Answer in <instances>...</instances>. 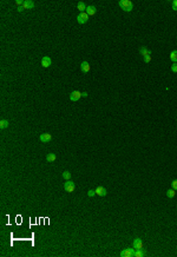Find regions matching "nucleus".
Returning a JSON list of instances; mask_svg holds the SVG:
<instances>
[{
	"label": "nucleus",
	"mask_w": 177,
	"mask_h": 257,
	"mask_svg": "<svg viewBox=\"0 0 177 257\" xmlns=\"http://www.w3.org/2000/svg\"><path fill=\"white\" fill-rule=\"evenodd\" d=\"M87 20H88V14L86 12L80 13V14L77 17V21H78L79 24H81V25L86 24V22H87Z\"/></svg>",
	"instance_id": "4"
},
{
	"label": "nucleus",
	"mask_w": 177,
	"mask_h": 257,
	"mask_svg": "<svg viewBox=\"0 0 177 257\" xmlns=\"http://www.w3.org/2000/svg\"><path fill=\"white\" fill-rule=\"evenodd\" d=\"M15 4H17V6H19V7H20V6L24 5V1H22V0H17V1H15Z\"/></svg>",
	"instance_id": "26"
},
{
	"label": "nucleus",
	"mask_w": 177,
	"mask_h": 257,
	"mask_svg": "<svg viewBox=\"0 0 177 257\" xmlns=\"http://www.w3.org/2000/svg\"><path fill=\"white\" fill-rule=\"evenodd\" d=\"M39 139H40V142H43V143H49L52 140V136L50 135V133H43V135H40Z\"/></svg>",
	"instance_id": "9"
},
{
	"label": "nucleus",
	"mask_w": 177,
	"mask_h": 257,
	"mask_svg": "<svg viewBox=\"0 0 177 257\" xmlns=\"http://www.w3.org/2000/svg\"><path fill=\"white\" fill-rule=\"evenodd\" d=\"M22 7H24V10H32L34 7V3H33L32 0H25Z\"/></svg>",
	"instance_id": "11"
},
{
	"label": "nucleus",
	"mask_w": 177,
	"mask_h": 257,
	"mask_svg": "<svg viewBox=\"0 0 177 257\" xmlns=\"http://www.w3.org/2000/svg\"><path fill=\"white\" fill-rule=\"evenodd\" d=\"M22 11H24V7H22V6L18 7V12H22Z\"/></svg>",
	"instance_id": "27"
},
{
	"label": "nucleus",
	"mask_w": 177,
	"mask_h": 257,
	"mask_svg": "<svg viewBox=\"0 0 177 257\" xmlns=\"http://www.w3.org/2000/svg\"><path fill=\"white\" fill-rule=\"evenodd\" d=\"M63 178L66 179V181H70V178H71V172L70 171H64L63 172Z\"/></svg>",
	"instance_id": "20"
},
{
	"label": "nucleus",
	"mask_w": 177,
	"mask_h": 257,
	"mask_svg": "<svg viewBox=\"0 0 177 257\" xmlns=\"http://www.w3.org/2000/svg\"><path fill=\"white\" fill-rule=\"evenodd\" d=\"M10 125V123H8V120H6V119H1L0 120V129H6V127Z\"/></svg>",
	"instance_id": "18"
},
{
	"label": "nucleus",
	"mask_w": 177,
	"mask_h": 257,
	"mask_svg": "<svg viewBox=\"0 0 177 257\" xmlns=\"http://www.w3.org/2000/svg\"><path fill=\"white\" fill-rule=\"evenodd\" d=\"M135 251L136 250L133 248H126L123 251H121V256L122 257H133L135 256Z\"/></svg>",
	"instance_id": "3"
},
{
	"label": "nucleus",
	"mask_w": 177,
	"mask_h": 257,
	"mask_svg": "<svg viewBox=\"0 0 177 257\" xmlns=\"http://www.w3.org/2000/svg\"><path fill=\"white\" fill-rule=\"evenodd\" d=\"M171 188L174 189V190H177V179H174V181L171 182Z\"/></svg>",
	"instance_id": "23"
},
{
	"label": "nucleus",
	"mask_w": 177,
	"mask_h": 257,
	"mask_svg": "<svg viewBox=\"0 0 177 257\" xmlns=\"http://www.w3.org/2000/svg\"><path fill=\"white\" fill-rule=\"evenodd\" d=\"M118 5L121 6V8L123 11H125V12H131L133 8V4L131 3L130 0H121L118 3Z\"/></svg>",
	"instance_id": "1"
},
{
	"label": "nucleus",
	"mask_w": 177,
	"mask_h": 257,
	"mask_svg": "<svg viewBox=\"0 0 177 257\" xmlns=\"http://www.w3.org/2000/svg\"><path fill=\"white\" fill-rule=\"evenodd\" d=\"M172 10H174V11H177V0H174V1H172Z\"/></svg>",
	"instance_id": "25"
},
{
	"label": "nucleus",
	"mask_w": 177,
	"mask_h": 257,
	"mask_svg": "<svg viewBox=\"0 0 177 257\" xmlns=\"http://www.w3.org/2000/svg\"><path fill=\"white\" fill-rule=\"evenodd\" d=\"M87 196L88 197H95L96 196V190H88L87 191Z\"/></svg>",
	"instance_id": "21"
},
{
	"label": "nucleus",
	"mask_w": 177,
	"mask_h": 257,
	"mask_svg": "<svg viewBox=\"0 0 177 257\" xmlns=\"http://www.w3.org/2000/svg\"><path fill=\"white\" fill-rule=\"evenodd\" d=\"M81 97H83V95H81V92H79V91H72L71 94H70V100L77 101V100H79Z\"/></svg>",
	"instance_id": "5"
},
{
	"label": "nucleus",
	"mask_w": 177,
	"mask_h": 257,
	"mask_svg": "<svg viewBox=\"0 0 177 257\" xmlns=\"http://www.w3.org/2000/svg\"><path fill=\"white\" fill-rule=\"evenodd\" d=\"M144 256H146V250H145L144 248L138 249L135 251V257H144Z\"/></svg>",
	"instance_id": "12"
},
{
	"label": "nucleus",
	"mask_w": 177,
	"mask_h": 257,
	"mask_svg": "<svg viewBox=\"0 0 177 257\" xmlns=\"http://www.w3.org/2000/svg\"><path fill=\"white\" fill-rule=\"evenodd\" d=\"M80 70H81V72H84V73H87V72H90V70H91V66H90V64H88L87 61H83V63L80 64Z\"/></svg>",
	"instance_id": "7"
},
{
	"label": "nucleus",
	"mask_w": 177,
	"mask_h": 257,
	"mask_svg": "<svg viewBox=\"0 0 177 257\" xmlns=\"http://www.w3.org/2000/svg\"><path fill=\"white\" fill-rule=\"evenodd\" d=\"M171 71L174 72V73H177V63H174L171 65Z\"/></svg>",
	"instance_id": "22"
},
{
	"label": "nucleus",
	"mask_w": 177,
	"mask_h": 257,
	"mask_svg": "<svg viewBox=\"0 0 177 257\" xmlns=\"http://www.w3.org/2000/svg\"><path fill=\"white\" fill-rule=\"evenodd\" d=\"M139 53L142 54L143 58H144V57H146V56H150L151 52H150V50H148L145 46H142V47L139 49Z\"/></svg>",
	"instance_id": "13"
},
{
	"label": "nucleus",
	"mask_w": 177,
	"mask_h": 257,
	"mask_svg": "<svg viewBox=\"0 0 177 257\" xmlns=\"http://www.w3.org/2000/svg\"><path fill=\"white\" fill-rule=\"evenodd\" d=\"M167 196H168V198H174L175 196H176V190H174V189H168V191H167Z\"/></svg>",
	"instance_id": "16"
},
{
	"label": "nucleus",
	"mask_w": 177,
	"mask_h": 257,
	"mask_svg": "<svg viewBox=\"0 0 177 257\" xmlns=\"http://www.w3.org/2000/svg\"><path fill=\"white\" fill-rule=\"evenodd\" d=\"M51 64H52V60H51V58H50V57L45 56L44 58L42 59V66L43 67H50V66H51Z\"/></svg>",
	"instance_id": "8"
},
{
	"label": "nucleus",
	"mask_w": 177,
	"mask_h": 257,
	"mask_svg": "<svg viewBox=\"0 0 177 257\" xmlns=\"http://www.w3.org/2000/svg\"><path fill=\"white\" fill-rule=\"evenodd\" d=\"M74 189H76V185H74V183L72 181H66L64 183V190L66 191V192H69V194L73 192Z\"/></svg>",
	"instance_id": "2"
},
{
	"label": "nucleus",
	"mask_w": 177,
	"mask_h": 257,
	"mask_svg": "<svg viewBox=\"0 0 177 257\" xmlns=\"http://www.w3.org/2000/svg\"><path fill=\"white\" fill-rule=\"evenodd\" d=\"M81 95H83V97H87V93H86V92H83V93H81Z\"/></svg>",
	"instance_id": "28"
},
{
	"label": "nucleus",
	"mask_w": 177,
	"mask_h": 257,
	"mask_svg": "<svg viewBox=\"0 0 177 257\" xmlns=\"http://www.w3.org/2000/svg\"><path fill=\"white\" fill-rule=\"evenodd\" d=\"M151 61V56H146V57H144V63H146V64H149Z\"/></svg>",
	"instance_id": "24"
},
{
	"label": "nucleus",
	"mask_w": 177,
	"mask_h": 257,
	"mask_svg": "<svg viewBox=\"0 0 177 257\" xmlns=\"http://www.w3.org/2000/svg\"><path fill=\"white\" fill-rule=\"evenodd\" d=\"M132 248H133V249H135V250L142 249V248H143V241L140 240V238H135V240H133Z\"/></svg>",
	"instance_id": "6"
},
{
	"label": "nucleus",
	"mask_w": 177,
	"mask_h": 257,
	"mask_svg": "<svg viewBox=\"0 0 177 257\" xmlns=\"http://www.w3.org/2000/svg\"><path fill=\"white\" fill-rule=\"evenodd\" d=\"M56 158H57V157H56V154H54V153H49L46 156V160H47V162H54V160H56Z\"/></svg>",
	"instance_id": "19"
},
{
	"label": "nucleus",
	"mask_w": 177,
	"mask_h": 257,
	"mask_svg": "<svg viewBox=\"0 0 177 257\" xmlns=\"http://www.w3.org/2000/svg\"><path fill=\"white\" fill-rule=\"evenodd\" d=\"M96 12H97L96 6H87V8H86V13H87L88 15H95Z\"/></svg>",
	"instance_id": "14"
},
{
	"label": "nucleus",
	"mask_w": 177,
	"mask_h": 257,
	"mask_svg": "<svg viewBox=\"0 0 177 257\" xmlns=\"http://www.w3.org/2000/svg\"><path fill=\"white\" fill-rule=\"evenodd\" d=\"M170 60L172 61V63H177V51L175 50V51H171V53H170Z\"/></svg>",
	"instance_id": "17"
},
{
	"label": "nucleus",
	"mask_w": 177,
	"mask_h": 257,
	"mask_svg": "<svg viewBox=\"0 0 177 257\" xmlns=\"http://www.w3.org/2000/svg\"><path fill=\"white\" fill-rule=\"evenodd\" d=\"M106 194H108V191H106L105 188H103V186L96 188V195H98L101 197H104V196H106Z\"/></svg>",
	"instance_id": "10"
},
{
	"label": "nucleus",
	"mask_w": 177,
	"mask_h": 257,
	"mask_svg": "<svg viewBox=\"0 0 177 257\" xmlns=\"http://www.w3.org/2000/svg\"><path fill=\"white\" fill-rule=\"evenodd\" d=\"M77 7H78V10L80 11V13H83V12H85V11H86L87 6L85 5V3H83V1H79V3H78V6H77Z\"/></svg>",
	"instance_id": "15"
}]
</instances>
